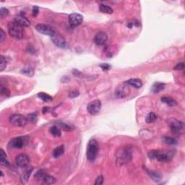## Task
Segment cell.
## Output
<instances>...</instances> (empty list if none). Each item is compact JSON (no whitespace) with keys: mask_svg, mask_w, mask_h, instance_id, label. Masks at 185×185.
I'll return each instance as SVG.
<instances>
[{"mask_svg":"<svg viewBox=\"0 0 185 185\" xmlns=\"http://www.w3.org/2000/svg\"><path fill=\"white\" fill-rule=\"evenodd\" d=\"M51 134L52 135H54V137H60L61 135V130L59 127H57V126H53L50 128L49 130Z\"/></svg>","mask_w":185,"mask_h":185,"instance_id":"cell-24","label":"cell"},{"mask_svg":"<svg viewBox=\"0 0 185 185\" xmlns=\"http://www.w3.org/2000/svg\"><path fill=\"white\" fill-rule=\"evenodd\" d=\"M28 51H29L28 53H31V54H35V49L33 46H28Z\"/></svg>","mask_w":185,"mask_h":185,"instance_id":"cell-42","label":"cell"},{"mask_svg":"<svg viewBox=\"0 0 185 185\" xmlns=\"http://www.w3.org/2000/svg\"><path fill=\"white\" fill-rule=\"evenodd\" d=\"M38 11H39V9H38V7L37 6H34L33 7L32 14H33V17L37 16V15L38 14Z\"/></svg>","mask_w":185,"mask_h":185,"instance_id":"cell-40","label":"cell"},{"mask_svg":"<svg viewBox=\"0 0 185 185\" xmlns=\"http://www.w3.org/2000/svg\"><path fill=\"white\" fill-rule=\"evenodd\" d=\"M0 161H1V165L6 167L10 166V163H9V159H8L7 156L2 149L0 150Z\"/></svg>","mask_w":185,"mask_h":185,"instance_id":"cell-16","label":"cell"},{"mask_svg":"<svg viewBox=\"0 0 185 185\" xmlns=\"http://www.w3.org/2000/svg\"><path fill=\"white\" fill-rule=\"evenodd\" d=\"M126 82H127L130 85L133 86V87L136 89L140 88L142 85V81H141V80L138 79V78H132V79H130V80H127V81Z\"/></svg>","mask_w":185,"mask_h":185,"instance_id":"cell-17","label":"cell"},{"mask_svg":"<svg viewBox=\"0 0 185 185\" xmlns=\"http://www.w3.org/2000/svg\"><path fill=\"white\" fill-rule=\"evenodd\" d=\"M0 93H1V94H2V96L6 97L9 96V95H10V92H9V90H8L6 87L2 85H1V87H0Z\"/></svg>","mask_w":185,"mask_h":185,"instance_id":"cell-30","label":"cell"},{"mask_svg":"<svg viewBox=\"0 0 185 185\" xmlns=\"http://www.w3.org/2000/svg\"><path fill=\"white\" fill-rule=\"evenodd\" d=\"M14 21L18 23L22 27H29L31 25V22L29 21V20H28L25 16L22 15H16L15 17Z\"/></svg>","mask_w":185,"mask_h":185,"instance_id":"cell-15","label":"cell"},{"mask_svg":"<svg viewBox=\"0 0 185 185\" xmlns=\"http://www.w3.org/2000/svg\"><path fill=\"white\" fill-rule=\"evenodd\" d=\"M100 67L102 68L103 70H109L111 67V66L109 65V64H106H106H101V65H100Z\"/></svg>","mask_w":185,"mask_h":185,"instance_id":"cell-41","label":"cell"},{"mask_svg":"<svg viewBox=\"0 0 185 185\" xmlns=\"http://www.w3.org/2000/svg\"><path fill=\"white\" fill-rule=\"evenodd\" d=\"M64 153V146L63 145H59V146L57 147L54 150V151H53V156H54L55 158H57L62 156Z\"/></svg>","mask_w":185,"mask_h":185,"instance_id":"cell-19","label":"cell"},{"mask_svg":"<svg viewBox=\"0 0 185 185\" xmlns=\"http://www.w3.org/2000/svg\"><path fill=\"white\" fill-rule=\"evenodd\" d=\"M130 85L124 82V83L121 84L117 87L115 90V95L119 98H124L130 94Z\"/></svg>","mask_w":185,"mask_h":185,"instance_id":"cell-6","label":"cell"},{"mask_svg":"<svg viewBox=\"0 0 185 185\" xmlns=\"http://www.w3.org/2000/svg\"><path fill=\"white\" fill-rule=\"evenodd\" d=\"M83 20V16L78 13H72L69 16V23L72 28L80 25Z\"/></svg>","mask_w":185,"mask_h":185,"instance_id":"cell-12","label":"cell"},{"mask_svg":"<svg viewBox=\"0 0 185 185\" xmlns=\"http://www.w3.org/2000/svg\"><path fill=\"white\" fill-rule=\"evenodd\" d=\"M28 120L29 122H31L33 123H35L37 121V114L36 113H33V114H29L28 116Z\"/></svg>","mask_w":185,"mask_h":185,"instance_id":"cell-32","label":"cell"},{"mask_svg":"<svg viewBox=\"0 0 185 185\" xmlns=\"http://www.w3.org/2000/svg\"><path fill=\"white\" fill-rule=\"evenodd\" d=\"M8 32L12 38L16 39H21L24 37V31L23 27L17 23L16 22H9L7 25Z\"/></svg>","mask_w":185,"mask_h":185,"instance_id":"cell-3","label":"cell"},{"mask_svg":"<svg viewBox=\"0 0 185 185\" xmlns=\"http://www.w3.org/2000/svg\"><path fill=\"white\" fill-rule=\"evenodd\" d=\"M132 149L129 146L122 148L120 150H118L116 153V163L121 166L130 162L132 160Z\"/></svg>","mask_w":185,"mask_h":185,"instance_id":"cell-1","label":"cell"},{"mask_svg":"<svg viewBox=\"0 0 185 185\" xmlns=\"http://www.w3.org/2000/svg\"><path fill=\"white\" fill-rule=\"evenodd\" d=\"M161 100L162 102L165 103V104H167L168 106H171V107H172V106H176V104H177L176 101H175L174 99H173L172 98H171V97L164 96V97H162Z\"/></svg>","mask_w":185,"mask_h":185,"instance_id":"cell-20","label":"cell"},{"mask_svg":"<svg viewBox=\"0 0 185 185\" xmlns=\"http://www.w3.org/2000/svg\"><path fill=\"white\" fill-rule=\"evenodd\" d=\"M163 140H164V142H165L166 144H168V145H175L177 144V141H176V140L173 138H171V137H168V136L164 137Z\"/></svg>","mask_w":185,"mask_h":185,"instance_id":"cell-25","label":"cell"},{"mask_svg":"<svg viewBox=\"0 0 185 185\" xmlns=\"http://www.w3.org/2000/svg\"><path fill=\"white\" fill-rule=\"evenodd\" d=\"M108 35L104 31H100V32L97 33L96 34L95 37H94V43L98 46H102L106 43V42L107 41Z\"/></svg>","mask_w":185,"mask_h":185,"instance_id":"cell-14","label":"cell"},{"mask_svg":"<svg viewBox=\"0 0 185 185\" xmlns=\"http://www.w3.org/2000/svg\"><path fill=\"white\" fill-rule=\"evenodd\" d=\"M58 126L61 128L62 130H66V131H70L71 130V127L70 126L68 125V124H65V123H62V122H59L58 124Z\"/></svg>","mask_w":185,"mask_h":185,"instance_id":"cell-35","label":"cell"},{"mask_svg":"<svg viewBox=\"0 0 185 185\" xmlns=\"http://www.w3.org/2000/svg\"><path fill=\"white\" fill-rule=\"evenodd\" d=\"M49 107H44L43 109V114H46V112H49Z\"/></svg>","mask_w":185,"mask_h":185,"instance_id":"cell-43","label":"cell"},{"mask_svg":"<svg viewBox=\"0 0 185 185\" xmlns=\"http://www.w3.org/2000/svg\"><path fill=\"white\" fill-rule=\"evenodd\" d=\"M165 88V84L162 83H156L151 87V91L154 94H158Z\"/></svg>","mask_w":185,"mask_h":185,"instance_id":"cell-18","label":"cell"},{"mask_svg":"<svg viewBox=\"0 0 185 185\" xmlns=\"http://www.w3.org/2000/svg\"><path fill=\"white\" fill-rule=\"evenodd\" d=\"M184 62L178 63L174 67L175 70H184Z\"/></svg>","mask_w":185,"mask_h":185,"instance_id":"cell-36","label":"cell"},{"mask_svg":"<svg viewBox=\"0 0 185 185\" xmlns=\"http://www.w3.org/2000/svg\"><path fill=\"white\" fill-rule=\"evenodd\" d=\"M103 182H104V177L103 176H99L97 177V179H96V182L94 183L95 185H101L102 184Z\"/></svg>","mask_w":185,"mask_h":185,"instance_id":"cell-38","label":"cell"},{"mask_svg":"<svg viewBox=\"0 0 185 185\" xmlns=\"http://www.w3.org/2000/svg\"><path fill=\"white\" fill-rule=\"evenodd\" d=\"M101 102L99 100H94L87 104V110L91 115H96L101 112Z\"/></svg>","mask_w":185,"mask_h":185,"instance_id":"cell-8","label":"cell"},{"mask_svg":"<svg viewBox=\"0 0 185 185\" xmlns=\"http://www.w3.org/2000/svg\"><path fill=\"white\" fill-rule=\"evenodd\" d=\"M7 63V62L6 61V59L3 56H1V57H0V69H1V71H3L6 68Z\"/></svg>","mask_w":185,"mask_h":185,"instance_id":"cell-31","label":"cell"},{"mask_svg":"<svg viewBox=\"0 0 185 185\" xmlns=\"http://www.w3.org/2000/svg\"><path fill=\"white\" fill-rule=\"evenodd\" d=\"M168 124L172 133L179 136L184 132V124L183 122L179 121L175 118H171L168 120Z\"/></svg>","mask_w":185,"mask_h":185,"instance_id":"cell-4","label":"cell"},{"mask_svg":"<svg viewBox=\"0 0 185 185\" xmlns=\"http://www.w3.org/2000/svg\"><path fill=\"white\" fill-rule=\"evenodd\" d=\"M46 172H45L43 170L40 169L38 170L36 173L35 174V178L36 179H38V180H43V179L44 178V176H46Z\"/></svg>","mask_w":185,"mask_h":185,"instance_id":"cell-29","label":"cell"},{"mask_svg":"<svg viewBox=\"0 0 185 185\" xmlns=\"http://www.w3.org/2000/svg\"><path fill=\"white\" fill-rule=\"evenodd\" d=\"M42 181L46 184H54L56 182V179L54 176H49V175L46 174Z\"/></svg>","mask_w":185,"mask_h":185,"instance_id":"cell-26","label":"cell"},{"mask_svg":"<svg viewBox=\"0 0 185 185\" xmlns=\"http://www.w3.org/2000/svg\"><path fill=\"white\" fill-rule=\"evenodd\" d=\"M99 9L101 12L106 13V14H112V13H113V9H112V8L109 7L108 5H104V4L100 5Z\"/></svg>","mask_w":185,"mask_h":185,"instance_id":"cell-22","label":"cell"},{"mask_svg":"<svg viewBox=\"0 0 185 185\" xmlns=\"http://www.w3.org/2000/svg\"><path fill=\"white\" fill-rule=\"evenodd\" d=\"M174 157V153L173 151H168V152H160L159 150H156V156H155V159L157 161H160L162 163H168Z\"/></svg>","mask_w":185,"mask_h":185,"instance_id":"cell-7","label":"cell"},{"mask_svg":"<svg viewBox=\"0 0 185 185\" xmlns=\"http://www.w3.org/2000/svg\"><path fill=\"white\" fill-rule=\"evenodd\" d=\"M21 72L22 73L25 74L28 76H33V69H31V68H25V69H23L21 71Z\"/></svg>","mask_w":185,"mask_h":185,"instance_id":"cell-34","label":"cell"},{"mask_svg":"<svg viewBox=\"0 0 185 185\" xmlns=\"http://www.w3.org/2000/svg\"><path fill=\"white\" fill-rule=\"evenodd\" d=\"M15 162L17 166L20 167V168H25L29 164L30 158L26 154L21 153V154L18 155L17 156L15 159Z\"/></svg>","mask_w":185,"mask_h":185,"instance_id":"cell-13","label":"cell"},{"mask_svg":"<svg viewBox=\"0 0 185 185\" xmlns=\"http://www.w3.org/2000/svg\"><path fill=\"white\" fill-rule=\"evenodd\" d=\"M38 96L39 97V98L42 100L44 102H51L53 101V98L51 96H49V94H46L43 92H41L38 94Z\"/></svg>","mask_w":185,"mask_h":185,"instance_id":"cell-23","label":"cell"},{"mask_svg":"<svg viewBox=\"0 0 185 185\" xmlns=\"http://www.w3.org/2000/svg\"><path fill=\"white\" fill-rule=\"evenodd\" d=\"M35 29L37 30L38 32L40 33L43 34V35H49V36H53L54 34L55 33V31L53 29L52 27H51L49 25L45 24H38L35 26Z\"/></svg>","mask_w":185,"mask_h":185,"instance_id":"cell-9","label":"cell"},{"mask_svg":"<svg viewBox=\"0 0 185 185\" xmlns=\"http://www.w3.org/2000/svg\"><path fill=\"white\" fill-rule=\"evenodd\" d=\"M28 120L21 114H12L9 116V122L16 127H25Z\"/></svg>","mask_w":185,"mask_h":185,"instance_id":"cell-5","label":"cell"},{"mask_svg":"<svg viewBox=\"0 0 185 185\" xmlns=\"http://www.w3.org/2000/svg\"><path fill=\"white\" fill-rule=\"evenodd\" d=\"M32 171H33V168H31L30 170H27L25 172L23 173V174L22 175L21 177H20V181H21L22 183L25 184L28 182L30 176H31V173H32Z\"/></svg>","mask_w":185,"mask_h":185,"instance_id":"cell-21","label":"cell"},{"mask_svg":"<svg viewBox=\"0 0 185 185\" xmlns=\"http://www.w3.org/2000/svg\"><path fill=\"white\" fill-rule=\"evenodd\" d=\"M151 178L153 179V180L156 182H158L159 181H161V176L158 173L156 172V171H150V174H149Z\"/></svg>","mask_w":185,"mask_h":185,"instance_id":"cell-28","label":"cell"},{"mask_svg":"<svg viewBox=\"0 0 185 185\" xmlns=\"http://www.w3.org/2000/svg\"><path fill=\"white\" fill-rule=\"evenodd\" d=\"M99 150V144L95 139H91L88 142L87 147V158L90 162H94L96 159Z\"/></svg>","mask_w":185,"mask_h":185,"instance_id":"cell-2","label":"cell"},{"mask_svg":"<svg viewBox=\"0 0 185 185\" xmlns=\"http://www.w3.org/2000/svg\"><path fill=\"white\" fill-rule=\"evenodd\" d=\"M156 119H157V116H156V114L153 113V112H150L146 116L145 121L147 123H153L156 121Z\"/></svg>","mask_w":185,"mask_h":185,"instance_id":"cell-27","label":"cell"},{"mask_svg":"<svg viewBox=\"0 0 185 185\" xmlns=\"http://www.w3.org/2000/svg\"><path fill=\"white\" fill-rule=\"evenodd\" d=\"M9 14V10L5 7H2L0 9V17L2 18H4Z\"/></svg>","mask_w":185,"mask_h":185,"instance_id":"cell-33","label":"cell"},{"mask_svg":"<svg viewBox=\"0 0 185 185\" xmlns=\"http://www.w3.org/2000/svg\"><path fill=\"white\" fill-rule=\"evenodd\" d=\"M26 143V139L25 137H17L11 140L9 142L10 147L14 148L20 149L23 148Z\"/></svg>","mask_w":185,"mask_h":185,"instance_id":"cell-11","label":"cell"},{"mask_svg":"<svg viewBox=\"0 0 185 185\" xmlns=\"http://www.w3.org/2000/svg\"><path fill=\"white\" fill-rule=\"evenodd\" d=\"M79 95H80V93L77 90H73V91L69 92V97L71 98H74L75 97H77Z\"/></svg>","mask_w":185,"mask_h":185,"instance_id":"cell-37","label":"cell"},{"mask_svg":"<svg viewBox=\"0 0 185 185\" xmlns=\"http://www.w3.org/2000/svg\"><path fill=\"white\" fill-rule=\"evenodd\" d=\"M5 38H6V33H5V31H3L2 28L0 29V41L3 42L5 41Z\"/></svg>","mask_w":185,"mask_h":185,"instance_id":"cell-39","label":"cell"},{"mask_svg":"<svg viewBox=\"0 0 185 185\" xmlns=\"http://www.w3.org/2000/svg\"><path fill=\"white\" fill-rule=\"evenodd\" d=\"M52 42L54 43L58 47L61 49H65L67 48V42L64 37L59 33L55 32L53 36H51Z\"/></svg>","mask_w":185,"mask_h":185,"instance_id":"cell-10","label":"cell"}]
</instances>
